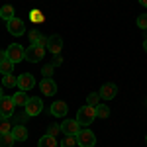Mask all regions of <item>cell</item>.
<instances>
[{
    "label": "cell",
    "mask_w": 147,
    "mask_h": 147,
    "mask_svg": "<svg viewBox=\"0 0 147 147\" xmlns=\"http://www.w3.org/2000/svg\"><path fill=\"white\" fill-rule=\"evenodd\" d=\"M96 120V108L94 106H82V108H79V112H77V122H79L80 125H90L92 122Z\"/></svg>",
    "instance_id": "cell-1"
},
{
    "label": "cell",
    "mask_w": 147,
    "mask_h": 147,
    "mask_svg": "<svg viewBox=\"0 0 147 147\" xmlns=\"http://www.w3.org/2000/svg\"><path fill=\"white\" fill-rule=\"evenodd\" d=\"M77 145L80 147H94L96 145V137L88 127H80V131L77 134Z\"/></svg>",
    "instance_id": "cell-2"
},
{
    "label": "cell",
    "mask_w": 147,
    "mask_h": 147,
    "mask_svg": "<svg viewBox=\"0 0 147 147\" xmlns=\"http://www.w3.org/2000/svg\"><path fill=\"white\" fill-rule=\"evenodd\" d=\"M45 55V47L37 45V43H32V45L26 49V61H30V63H37V61H41Z\"/></svg>",
    "instance_id": "cell-3"
},
{
    "label": "cell",
    "mask_w": 147,
    "mask_h": 147,
    "mask_svg": "<svg viewBox=\"0 0 147 147\" xmlns=\"http://www.w3.org/2000/svg\"><path fill=\"white\" fill-rule=\"evenodd\" d=\"M6 55H8V59L16 65V63H20L22 59H26V49H22L18 43H12V45H8V49H6Z\"/></svg>",
    "instance_id": "cell-4"
},
{
    "label": "cell",
    "mask_w": 147,
    "mask_h": 147,
    "mask_svg": "<svg viewBox=\"0 0 147 147\" xmlns=\"http://www.w3.org/2000/svg\"><path fill=\"white\" fill-rule=\"evenodd\" d=\"M8 32H10V35H14V37H20V35L26 34V24H24L22 18H12L10 22H8Z\"/></svg>",
    "instance_id": "cell-5"
},
{
    "label": "cell",
    "mask_w": 147,
    "mask_h": 147,
    "mask_svg": "<svg viewBox=\"0 0 147 147\" xmlns=\"http://www.w3.org/2000/svg\"><path fill=\"white\" fill-rule=\"evenodd\" d=\"M16 112V104H14V98L12 96H4L0 98V116H6V118H12Z\"/></svg>",
    "instance_id": "cell-6"
},
{
    "label": "cell",
    "mask_w": 147,
    "mask_h": 147,
    "mask_svg": "<svg viewBox=\"0 0 147 147\" xmlns=\"http://www.w3.org/2000/svg\"><path fill=\"white\" fill-rule=\"evenodd\" d=\"M47 51L51 53V55H59L61 53V49H63V37L61 35H49V39H47Z\"/></svg>",
    "instance_id": "cell-7"
},
{
    "label": "cell",
    "mask_w": 147,
    "mask_h": 147,
    "mask_svg": "<svg viewBox=\"0 0 147 147\" xmlns=\"http://www.w3.org/2000/svg\"><path fill=\"white\" fill-rule=\"evenodd\" d=\"M24 110L28 112V116H37V114H41V110H43V102L39 100L37 96L28 98V104L24 106Z\"/></svg>",
    "instance_id": "cell-8"
},
{
    "label": "cell",
    "mask_w": 147,
    "mask_h": 147,
    "mask_svg": "<svg viewBox=\"0 0 147 147\" xmlns=\"http://www.w3.org/2000/svg\"><path fill=\"white\" fill-rule=\"evenodd\" d=\"M35 84V79H34V75L32 73H22L20 77H18V88L20 90H30L32 86Z\"/></svg>",
    "instance_id": "cell-9"
},
{
    "label": "cell",
    "mask_w": 147,
    "mask_h": 147,
    "mask_svg": "<svg viewBox=\"0 0 147 147\" xmlns=\"http://www.w3.org/2000/svg\"><path fill=\"white\" fill-rule=\"evenodd\" d=\"M61 131H63L65 136H77L80 131V124L77 120H65V122L61 124Z\"/></svg>",
    "instance_id": "cell-10"
},
{
    "label": "cell",
    "mask_w": 147,
    "mask_h": 147,
    "mask_svg": "<svg viewBox=\"0 0 147 147\" xmlns=\"http://www.w3.org/2000/svg\"><path fill=\"white\" fill-rule=\"evenodd\" d=\"M49 112H51V116H55V118H65V116H67V112H69V106L63 100H57V102H53V104H51Z\"/></svg>",
    "instance_id": "cell-11"
},
{
    "label": "cell",
    "mask_w": 147,
    "mask_h": 147,
    "mask_svg": "<svg viewBox=\"0 0 147 147\" xmlns=\"http://www.w3.org/2000/svg\"><path fill=\"white\" fill-rule=\"evenodd\" d=\"M116 92H118V86L114 84V82H106V84H102L100 88V98L102 100H112L114 96H116Z\"/></svg>",
    "instance_id": "cell-12"
},
{
    "label": "cell",
    "mask_w": 147,
    "mask_h": 147,
    "mask_svg": "<svg viewBox=\"0 0 147 147\" xmlns=\"http://www.w3.org/2000/svg\"><path fill=\"white\" fill-rule=\"evenodd\" d=\"M39 88H41V92H43L45 96H53L57 92V84H55L53 79H43L39 82Z\"/></svg>",
    "instance_id": "cell-13"
},
{
    "label": "cell",
    "mask_w": 147,
    "mask_h": 147,
    "mask_svg": "<svg viewBox=\"0 0 147 147\" xmlns=\"http://www.w3.org/2000/svg\"><path fill=\"white\" fill-rule=\"evenodd\" d=\"M12 136L16 141H26L28 139V129H26V125L24 124H16L12 127Z\"/></svg>",
    "instance_id": "cell-14"
},
{
    "label": "cell",
    "mask_w": 147,
    "mask_h": 147,
    "mask_svg": "<svg viewBox=\"0 0 147 147\" xmlns=\"http://www.w3.org/2000/svg\"><path fill=\"white\" fill-rule=\"evenodd\" d=\"M37 147H57V139L53 136H49V134H45V136L41 137L39 141H37Z\"/></svg>",
    "instance_id": "cell-15"
},
{
    "label": "cell",
    "mask_w": 147,
    "mask_h": 147,
    "mask_svg": "<svg viewBox=\"0 0 147 147\" xmlns=\"http://www.w3.org/2000/svg\"><path fill=\"white\" fill-rule=\"evenodd\" d=\"M12 122L10 118H6V116H0V136L2 134H12Z\"/></svg>",
    "instance_id": "cell-16"
},
{
    "label": "cell",
    "mask_w": 147,
    "mask_h": 147,
    "mask_svg": "<svg viewBox=\"0 0 147 147\" xmlns=\"http://www.w3.org/2000/svg\"><path fill=\"white\" fill-rule=\"evenodd\" d=\"M0 18L6 20V22H10L12 18H14V8H12L10 4H4V6L0 8Z\"/></svg>",
    "instance_id": "cell-17"
},
{
    "label": "cell",
    "mask_w": 147,
    "mask_h": 147,
    "mask_svg": "<svg viewBox=\"0 0 147 147\" xmlns=\"http://www.w3.org/2000/svg\"><path fill=\"white\" fill-rule=\"evenodd\" d=\"M2 84L6 86V88H14V86H18V77H14V75H4L2 77Z\"/></svg>",
    "instance_id": "cell-18"
},
{
    "label": "cell",
    "mask_w": 147,
    "mask_h": 147,
    "mask_svg": "<svg viewBox=\"0 0 147 147\" xmlns=\"http://www.w3.org/2000/svg\"><path fill=\"white\" fill-rule=\"evenodd\" d=\"M30 20H32V22L34 24H43L45 22V16H43V12L41 10H30Z\"/></svg>",
    "instance_id": "cell-19"
},
{
    "label": "cell",
    "mask_w": 147,
    "mask_h": 147,
    "mask_svg": "<svg viewBox=\"0 0 147 147\" xmlns=\"http://www.w3.org/2000/svg\"><path fill=\"white\" fill-rule=\"evenodd\" d=\"M12 98H14V104H16V106H26V104H28V96H26L24 90H18Z\"/></svg>",
    "instance_id": "cell-20"
},
{
    "label": "cell",
    "mask_w": 147,
    "mask_h": 147,
    "mask_svg": "<svg viewBox=\"0 0 147 147\" xmlns=\"http://www.w3.org/2000/svg\"><path fill=\"white\" fill-rule=\"evenodd\" d=\"M14 141H16V139H14L12 134H2V136H0V147H12Z\"/></svg>",
    "instance_id": "cell-21"
},
{
    "label": "cell",
    "mask_w": 147,
    "mask_h": 147,
    "mask_svg": "<svg viewBox=\"0 0 147 147\" xmlns=\"http://www.w3.org/2000/svg\"><path fill=\"white\" fill-rule=\"evenodd\" d=\"M12 71H14V63H12L10 59H4V61L0 63V73H2V75H10Z\"/></svg>",
    "instance_id": "cell-22"
},
{
    "label": "cell",
    "mask_w": 147,
    "mask_h": 147,
    "mask_svg": "<svg viewBox=\"0 0 147 147\" xmlns=\"http://www.w3.org/2000/svg\"><path fill=\"white\" fill-rule=\"evenodd\" d=\"M108 116H110V108H108V106H104V104H98V106H96V118L106 120Z\"/></svg>",
    "instance_id": "cell-23"
},
{
    "label": "cell",
    "mask_w": 147,
    "mask_h": 147,
    "mask_svg": "<svg viewBox=\"0 0 147 147\" xmlns=\"http://www.w3.org/2000/svg\"><path fill=\"white\" fill-rule=\"evenodd\" d=\"M77 145V136H65L61 141V147H75Z\"/></svg>",
    "instance_id": "cell-24"
},
{
    "label": "cell",
    "mask_w": 147,
    "mask_h": 147,
    "mask_svg": "<svg viewBox=\"0 0 147 147\" xmlns=\"http://www.w3.org/2000/svg\"><path fill=\"white\" fill-rule=\"evenodd\" d=\"M86 104L96 108V106L100 104V94H98V92H92V94H88V98H86Z\"/></svg>",
    "instance_id": "cell-25"
},
{
    "label": "cell",
    "mask_w": 147,
    "mask_h": 147,
    "mask_svg": "<svg viewBox=\"0 0 147 147\" xmlns=\"http://www.w3.org/2000/svg\"><path fill=\"white\" fill-rule=\"evenodd\" d=\"M41 75H43V79H51L53 77V65H45L41 69Z\"/></svg>",
    "instance_id": "cell-26"
},
{
    "label": "cell",
    "mask_w": 147,
    "mask_h": 147,
    "mask_svg": "<svg viewBox=\"0 0 147 147\" xmlns=\"http://www.w3.org/2000/svg\"><path fill=\"white\" fill-rule=\"evenodd\" d=\"M137 28H141V30H147V14H141V16H137Z\"/></svg>",
    "instance_id": "cell-27"
},
{
    "label": "cell",
    "mask_w": 147,
    "mask_h": 147,
    "mask_svg": "<svg viewBox=\"0 0 147 147\" xmlns=\"http://www.w3.org/2000/svg\"><path fill=\"white\" fill-rule=\"evenodd\" d=\"M39 39H41V34H39L37 30H32V32H30V41H32V43H39Z\"/></svg>",
    "instance_id": "cell-28"
},
{
    "label": "cell",
    "mask_w": 147,
    "mask_h": 147,
    "mask_svg": "<svg viewBox=\"0 0 147 147\" xmlns=\"http://www.w3.org/2000/svg\"><path fill=\"white\" fill-rule=\"evenodd\" d=\"M59 131H61V125H49V131H47V134H49V136H53V137H57V134H59Z\"/></svg>",
    "instance_id": "cell-29"
},
{
    "label": "cell",
    "mask_w": 147,
    "mask_h": 147,
    "mask_svg": "<svg viewBox=\"0 0 147 147\" xmlns=\"http://www.w3.org/2000/svg\"><path fill=\"white\" fill-rule=\"evenodd\" d=\"M28 118H30V116H28V112H26V110H24L22 114H18V116H16V122H18V124H24Z\"/></svg>",
    "instance_id": "cell-30"
},
{
    "label": "cell",
    "mask_w": 147,
    "mask_h": 147,
    "mask_svg": "<svg viewBox=\"0 0 147 147\" xmlns=\"http://www.w3.org/2000/svg\"><path fill=\"white\" fill-rule=\"evenodd\" d=\"M61 63H63V57H61V55H55V57H53V67H59Z\"/></svg>",
    "instance_id": "cell-31"
},
{
    "label": "cell",
    "mask_w": 147,
    "mask_h": 147,
    "mask_svg": "<svg viewBox=\"0 0 147 147\" xmlns=\"http://www.w3.org/2000/svg\"><path fill=\"white\" fill-rule=\"evenodd\" d=\"M4 59H8V55H6V51H2V49H0V63H2Z\"/></svg>",
    "instance_id": "cell-32"
},
{
    "label": "cell",
    "mask_w": 147,
    "mask_h": 147,
    "mask_svg": "<svg viewBox=\"0 0 147 147\" xmlns=\"http://www.w3.org/2000/svg\"><path fill=\"white\" fill-rule=\"evenodd\" d=\"M139 4H141V6H145V8H147V0H139Z\"/></svg>",
    "instance_id": "cell-33"
},
{
    "label": "cell",
    "mask_w": 147,
    "mask_h": 147,
    "mask_svg": "<svg viewBox=\"0 0 147 147\" xmlns=\"http://www.w3.org/2000/svg\"><path fill=\"white\" fill-rule=\"evenodd\" d=\"M143 49H145V53H147V37H145V41H143Z\"/></svg>",
    "instance_id": "cell-34"
},
{
    "label": "cell",
    "mask_w": 147,
    "mask_h": 147,
    "mask_svg": "<svg viewBox=\"0 0 147 147\" xmlns=\"http://www.w3.org/2000/svg\"><path fill=\"white\" fill-rule=\"evenodd\" d=\"M0 98H4V90H2V86H0Z\"/></svg>",
    "instance_id": "cell-35"
},
{
    "label": "cell",
    "mask_w": 147,
    "mask_h": 147,
    "mask_svg": "<svg viewBox=\"0 0 147 147\" xmlns=\"http://www.w3.org/2000/svg\"><path fill=\"white\" fill-rule=\"evenodd\" d=\"M145 143H147V137H145Z\"/></svg>",
    "instance_id": "cell-36"
}]
</instances>
